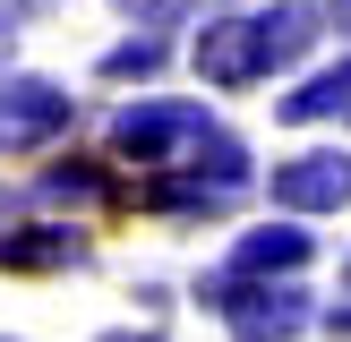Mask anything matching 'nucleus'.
<instances>
[{
    "label": "nucleus",
    "instance_id": "1",
    "mask_svg": "<svg viewBox=\"0 0 351 342\" xmlns=\"http://www.w3.org/2000/svg\"><path fill=\"white\" fill-rule=\"evenodd\" d=\"M206 146H215V111L206 103H129V111H112V154H129L146 171H180Z\"/></svg>",
    "mask_w": 351,
    "mask_h": 342
},
{
    "label": "nucleus",
    "instance_id": "2",
    "mask_svg": "<svg viewBox=\"0 0 351 342\" xmlns=\"http://www.w3.org/2000/svg\"><path fill=\"white\" fill-rule=\"evenodd\" d=\"M206 300H215V317L232 325L240 342H291V334H308L317 325V308H308V291L300 282H206Z\"/></svg>",
    "mask_w": 351,
    "mask_h": 342
},
{
    "label": "nucleus",
    "instance_id": "3",
    "mask_svg": "<svg viewBox=\"0 0 351 342\" xmlns=\"http://www.w3.org/2000/svg\"><path fill=\"white\" fill-rule=\"evenodd\" d=\"M77 120V94L51 77H0V154H34Z\"/></svg>",
    "mask_w": 351,
    "mask_h": 342
},
{
    "label": "nucleus",
    "instance_id": "4",
    "mask_svg": "<svg viewBox=\"0 0 351 342\" xmlns=\"http://www.w3.org/2000/svg\"><path fill=\"white\" fill-rule=\"evenodd\" d=\"M266 197L283 205L291 222H300V214H343V205H351V154H343V146L291 154V163L266 171Z\"/></svg>",
    "mask_w": 351,
    "mask_h": 342
},
{
    "label": "nucleus",
    "instance_id": "5",
    "mask_svg": "<svg viewBox=\"0 0 351 342\" xmlns=\"http://www.w3.org/2000/svg\"><path fill=\"white\" fill-rule=\"evenodd\" d=\"M197 77L215 86V94H240V86H257L266 77V51H257V9H232V17H215V26L197 34Z\"/></svg>",
    "mask_w": 351,
    "mask_h": 342
},
{
    "label": "nucleus",
    "instance_id": "6",
    "mask_svg": "<svg viewBox=\"0 0 351 342\" xmlns=\"http://www.w3.org/2000/svg\"><path fill=\"white\" fill-rule=\"evenodd\" d=\"M308 256H317V239H308L300 222H266V231H249L232 248V282H291Z\"/></svg>",
    "mask_w": 351,
    "mask_h": 342
},
{
    "label": "nucleus",
    "instance_id": "7",
    "mask_svg": "<svg viewBox=\"0 0 351 342\" xmlns=\"http://www.w3.org/2000/svg\"><path fill=\"white\" fill-rule=\"evenodd\" d=\"M86 231L77 222H17V231H0V265L9 274H60V265H86Z\"/></svg>",
    "mask_w": 351,
    "mask_h": 342
},
{
    "label": "nucleus",
    "instance_id": "8",
    "mask_svg": "<svg viewBox=\"0 0 351 342\" xmlns=\"http://www.w3.org/2000/svg\"><path fill=\"white\" fill-rule=\"evenodd\" d=\"M317 34H326V26H317V9H308V0H274V9H257V51H266V77H274V68H300Z\"/></svg>",
    "mask_w": 351,
    "mask_h": 342
},
{
    "label": "nucleus",
    "instance_id": "9",
    "mask_svg": "<svg viewBox=\"0 0 351 342\" xmlns=\"http://www.w3.org/2000/svg\"><path fill=\"white\" fill-rule=\"evenodd\" d=\"M274 111H283L291 129H308V120H351V60H343V68H326V77H308L300 94H283Z\"/></svg>",
    "mask_w": 351,
    "mask_h": 342
},
{
    "label": "nucleus",
    "instance_id": "10",
    "mask_svg": "<svg viewBox=\"0 0 351 342\" xmlns=\"http://www.w3.org/2000/svg\"><path fill=\"white\" fill-rule=\"evenodd\" d=\"M43 197H51V205H112L120 180L95 171V163H51V171H43Z\"/></svg>",
    "mask_w": 351,
    "mask_h": 342
},
{
    "label": "nucleus",
    "instance_id": "11",
    "mask_svg": "<svg viewBox=\"0 0 351 342\" xmlns=\"http://www.w3.org/2000/svg\"><path fill=\"white\" fill-rule=\"evenodd\" d=\"M146 205H154V214H223L232 188H215V180H154Z\"/></svg>",
    "mask_w": 351,
    "mask_h": 342
},
{
    "label": "nucleus",
    "instance_id": "12",
    "mask_svg": "<svg viewBox=\"0 0 351 342\" xmlns=\"http://www.w3.org/2000/svg\"><path fill=\"white\" fill-rule=\"evenodd\" d=\"M154 68H163V34H129L103 51V77H154Z\"/></svg>",
    "mask_w": 351,
    "mask_h": 342
},
{
    "label": "nucleus",
    "instance_id": "13",
    "mask_svg": "<svg viewBox=\"0 0 351 342\" xmlns=\"http://www.w3.org/2000/svg\"><path fill=\"white\" fill-rule=\"evenodd\" d=\"M326 334H343V342H351V300H335V308H326Z\"/></svg>",
    "mask_w": 351,
    "mask_h": 342
},
{
    "label": "nucleus",
    "instance_id": "14",
    "mask_svg": "<svg viewBox=\"0 0 351 342\" xmlns=\"http://www.w3.org/2000/svg\"><path fill=\"white\" fill-rule=\"evenodd\" d=\"M103 342H163L154 325H120V334H103Z\"/></svg>",
    "mask_w": 351,
    "mask_h": 342
},
{
    "label": "nucleus",
    "instance_id": "15",
    "mask_svg": "<svg viewBox=\"0 0 351 342\" xmlns=\"http://www.w3.org/2000/svg\"><path fill=\"white\" fill-rule=\"evenodd\" d=\"M120 9H137V17H163V9H180V0H120Z\"/></svg>",
    "mask_w": 351,
    "mask_h": 342
},
{
    "label": "nucleus",
    "instance_id": "16",
    "mask_svg": "<svg viewBox=\"0 0 351 342\" xmlns=\"http://www.w3.org/2000/svg\"><path fill=\"white\" fill-rule=\"evenodd\" d=\"M326 17H335V26H343V34H351V0H326Z\"/></svg>",
    "mask_w": 351,
    "mask_h": 342
},
{
    "label": "nucleus",
    "instance_id": "17",
    "mask_svg": "<svg viewBox=\"0 0 351 342\" xmlns=\"http://www.w3.org/2000/svg\"><path fill=\"white\" fill-rule=\"evenodd\" d=\"M9 9H26V0H0V17H9Z\"/></svg>",
    "mask_w": 351,
    "mask_h": 342
}]
</instances>
